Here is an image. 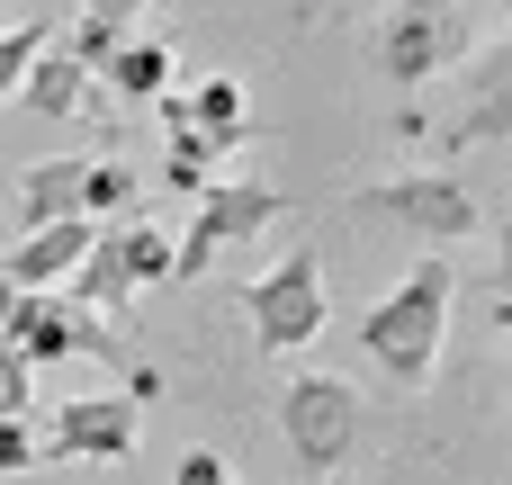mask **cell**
Segmentation results:
<instances>
[{"instance_id":"8992f818","label":"cell","mask_w":512,"mask_h":485,"mask_svg":"<svg viewBox=\"0 0 512 485\" xmlns=\"http://www.w3.org/2000/svg\"><path fill=\"white\" fill-rule=\"evenodd\" d=\"M279 207H288V198H279L270 180H207V189H198V216H189V243H171V279H198L216 252L270 234Z\"/></svg>"},{"instance_id":"ba28073f","label":"cell","mask_w":512,"mask_h":485,"mask_svg":"<svg viewBox=\"0 0 512 485\" xmlns=\"http://www.w3.org/2000/svg\"><path fill=\"white\" fill-rule=\"evenodd\" d=\"M504 135H512V45H495V54H468V108L441 126V162L504 144Z\"/></svg>"},{"instance_id":"7c38bea8","label":"cell","mask_w":512,"mask_h":485,"mask_svg":"<svg viewBox=\"0 0 512 485\" xmlns=\"http://www.w3.org/2000/svg\"><path fill=\"white\" fill-rule=\"evenodd\" d=\"M81 171H90V162H72V153H54V162H27V180H18V216H27V225L81 216Z\"/></svg>"},{"instance_id":"44dd1931","label":"cell","mask_w":512,"mask_h":485,"mask_svg":"<svg viewBox=\"0 0 512 485\" xmlns=\"http://www.w3.org/2000/svg\"><path fill=\"white\" fill-rule=\"evenodd\" d=\"M180 485H234L225 450H180Z\"/></svg>"},{"instance_id":"d6986e66","label":"cell","mask_w":512,"mask_h":485,"mask_svg":"<svg viewBox=\"0 0 512 485\" xmlns=\"http://www.w3.org/2000/svg\"><path fill=\"white\" fill-rule=\"evenodd\" d=\"M36 468V432H27V414H0V477H27Z\"/></svg>"},{"instance_id":"9a60e30c","label":"cell","mask_w":512,"mask_h":485,"mask_svg":"<svg viewBox=\"0 0 512 485\" xmlns=\"http://www.w3.org/2000/svg\"><path fill=\"white\" fill-rule=\"evenodd\" d=\"M108 243H117V261H126L135 288H162L171 279V234L162 225H108Z\"/></svg>"},{"instance_id":"e0dca14e","label":"cell","mask_w":512,"mask_h":485,"mask_svg":"<svg viewBox=\"0 0 512 485\" xmlns=\"http://www.w3.org/2000/svg\"><path fill=\"white\" fill-rule=\"evenodd\" d=\"M126 207H135V171L126 162H90L81 171V216L99 225V216H126Z\"/></svg>"},{"instance_id":"6da1fadb","label":"cell","mask_w":512,"mask_h":485,"mask_svg":"<svg viewBox=\"0 0 512 485\" xmlns=\"http://www.w3.org/2000/svg\"><path fill=\"white\" fill-rule=\"evenodd\" d=\"M450 297H459L450 252H423V261L360 315V351L387 369L396 396H423V387H432V369H441V333H450Z\"/></svg>"},{"instance_id":"30bf717a","label":"cell","mask_w":512,"mask_h":485,"mask_svg":"<svg viewBox=\"0 0 512 485\" xmlns=\"http://www.w3.org/2000/svg\"><path fill=\"white\" fill-rule=\"evenodd\" d=\"M180 126H189V135H207V144H216V162H225V153H243V144H252L243 81H234V72H207L198 90H180Z\"/></svg>"},{"instance_id":"4fadbf2b","label":"cell","mask_w":512,"mask_h":485,"mask_svg":"<svg viewBox=\"0 0 512 485\" xmlns=\"http://www.w3.org/2000/svg\"><path fill=\"white\" fill-rule=\"evenodd\" d=\"M63 288H72V306H90V315H126V306H135V279H126V261H117L108 234H90L81 270H72Z\"/></svg>"},{"instance_id":"7a4b0ae2","label":"cell","mask_w":512,"mask_h":485,"mask_svg":"<svg viewBox=\"0 0 512 485\" xmlns=\"http://www.w3.org/2000/svg\"><path fill=\"white\" fill-rule=\"evenodd\" d=\"M477 54V9L468 0H396L378 27H369V63L396 81V90H423L441 72H459Z\"/></svg>"},{"instance_id":"ffe728a7","label":"cell","mask_w":512,"mask_h":485,"mask_svg":"<svg viewBox=\"0 0 512 485\" xmlns=\"http://www.w3.org/2000/svg\"><path fill=\"white\" fill-rule=\"evenodd\" d=\"M27 396H36V369L0 342V414H27Z\"/></svg>"},{"instance_id":"3957f363","label":"cell","mask_w":512,"mask_h":485,"mask_svg":"<svg viewBox=\"0 0 512 485\" xmlns=\"http://www.w3.org/2000/svg\"><path fill=\"white\" fill-rule=\"evenodd\" d=\"M279 432H288V459L297 477H342V459L360 450V396L333 378V369H306L279 387Z\"/></svg>"},{"instance_id":"ac0fdd59","label":"cell","mask_w":512,"mask_h":485,"mask_svg":"<svg viewBox=\"0 0 512 485\" xmlns=\"http://www.w3.org/2000/svg\"><path fill=\"white\" fill-rule=\"evenodd\" d=\"M54 45H63L72 63H90V81H99V63H108L126 36H117V27H99V18H72V36H54Z\"/></svg>"},{"instance_id":"cb8c5ba5","label":"cell","mask_w":512,"mask_h":485,"mask_svg":"<svg viewBox=\"0 0 512 485\" xmlns=\"http://www.w3.org/2000/svg\"><path fill=\"white\" fill-rule=\"evenodd\" d=\"M495 324H504V333H512V288H504V306H495Z\"/></svg>"},{"instance_id":"2e32d148","label":"cell","mask_w":512,"mask_h":485,"mask_svg":"<svg viewBox=\"0 0 512 485\" xmlns=\"http://www.w3.org/2000/svg\"><path fill=\"white\" fill-rule=\"evenodd\" d=\"M45 36H54V18H18V27H0V108L18 99V81H27V63L45 54Z\"/></svg>"},{"instance_id":"603a6c76","label":"cell","mask_w":512,"mask_h":485,"mask_svg":"<svg viewBox=\"0 0 512 485\" xmlns=\"http://www.w3.org/2000/svg\"><path fill=\"white\" fill-rule=\"evenodd\" d=\"M495 270H504V288H512V207H504V234H495Z\"/></svg>"},{"instance_id":"277c9868","label":"cell","mask_w":512,"mask_h":485,"mask_svg":"<svg viewBox=\"0 0 512 485\" xmlns=\"http://www.w3.org/2000/svg\"><path fill=\"white\" fill-rule=\"evenodd\" d=\"M243 315H252V342L261 351H306L324 333V252L315 243H288L261 279H243Z\"/></svg>"},{"instance_id":"52a82bcc","label":"cell","mask_w":512,"mask_h":485,"mask_svg":"<svg viewBox=\"0 0 512 485\" xmlns=\"http://www.w3.org/2000/svg\"><path fill=\"white\" fill-rule=\"evenodd\" d=\"M135 432H144V405L135 396H72L54 414V459L117 468V459H135Z\"/></svg>"},{"instance_id":"7402d4cb","label":"cell","mask_w":512,"mask_h":485,"mask_svg":"<svg viewBox=\"0 0 512 485\" xmlns=\"http://www.w3.org/2000/svg\"><path fill=\"white\" fill-rule=\"evenodd\" d=\"M144 9H153V0H81V18H99V27H117V36H126V27H135Z\"/></svg>"},{"instance_id":"5b68a950","label":"cell","mask_w":512,"mask_h":485,"mask_svg":"<svg viewBox=\"0 0 512 485\" xmlns=\"http://www.w3.org/2000/svg\"><path fill=\"white\" fill-rule=\"evenodd\" d=\"M351 207L396 216L423 252H450V243H468V234H477V189H468L459 171H396V180L351 189Z\"/></svg>"},{"instance_id":"8fae6325","label":"cell","mask_w":512,"mask_h":485,"mask_svg":"<svg viewBox=\"0 0 512 485\" xmlns=\"http://www.w3.org/2000/svg\"><path fill=\"white\" fill-rule=\"evenodd\" d=\"M18 108H36V117H81V108H90V63H72V54L45 36V54H36L27 81H18Z\"/></svg>"},{"instance_id":"5bb4252c","label":"cell","mask_w":512,"mask_h":485,"mask_svg":"<svg viewBox=\"0 0 512 485\" xmlns=\"http://www.w3.org/2000/svg\"><path fill=\"white\" fill-rule=\"evenodd\" d=\"M99 81H108V99H162V90H171V45L126 36V45L99 63Z\"/></svg>"},{"instance_id":"9c48e42d","label":"cell","mask_w":512,"mask_h":485,"mask_svg":"<svg viewBox=\"0 0 512 485\" xmlns=\"http://www.w3.org/2000/svg\"><path fill=\"white\" fill-rule=\"evenodd\" d=\"M90 216H54V225H27L9 252H0V279L9 288H63L72 270H81V252H90Z\"/></svg>"}]
</instances>
